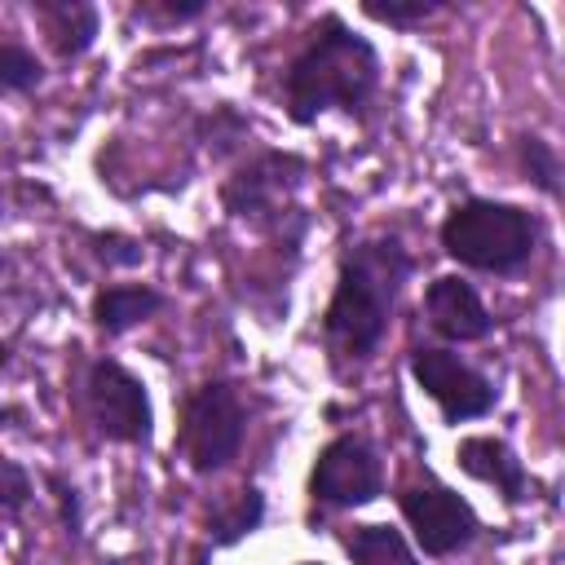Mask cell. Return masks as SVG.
Wrapping results in <instances>:
<instances>
[{"instance_id": "6da1fadb", "label": "cell", "mask_w": 565, "mask_h": 565, "mask_svg": "<svg viewBox=\"0 0 565 565\" xmlns=\"http://www.w3.org/2000/svg\"><path fill=\"white\" fill-rule=\"evenodd\" d=\"M380 88V53L340 13H322L282 71V106L291 124H313L327 110L366 115Z\"/></svg>"}, {"instance_id": "7a4b0ae2", "label": "cell", "mask_w": 565, "mask_h": 565, "mask_svg": "<svg viewBox=\"0 0 565 565\" xmlns=\"http://www.w3.org/2000/svg\"><path fill=\"white\" fill-rule=\"evenodd\" d=\"M415 260L402 247V238L384 234V238H362L358 247L344 252L340 274H335V291L327 300L322 313V331L327 344L349 358V362H366L384 331H388V313L397 305L402 282L411 278Z\"/></svg>"}, {"instance_id": "3957f363", "label": "cell", "mask_w": 565, "mask_h": 565, "mask_svg": "<svg viewBox=\"0 0 565 565\" xmlns=\"http://www.w3.org/2000/svg\"><path fill=\"white\" fill-rule=\"evenodd\" d=\"M437 238L441 252L463 269L516 274L539 247V221L503 199H463L446 212Z\"/></svg>"}, {"instance_id": "277c9868", "label": "cell", "mask_w": 565, "mask_h": 565, "mask_svg": "<svg viewBox=\"0 0 565 565\" xmlns=\"http://www.w3.org/2000/svg\"><path fill=\"white\" fill-rule=\"evenodd\" d=\"M243 437H247V402L238 384L207 380L185 393L181 424H177V450L199 477L230 468L243 450Z\"/></svg>"}, {"instance_id": "5b68a950", "label": "cell", "mask_w": 565, "mask_h": 565, "mask_svg": "<svg viewBox=\"0 0 565 565\" xmlns=\"http://www.w3.org/2000/svg\"><path fill=\"white\" fill-rule=\"evenodd\" d=\"M309 163L300 154H287V150H265L256 159H247L234 177H225L221 185V203L234 221H247L265 234H282L287 221L291 225H309L300 212H296V190L305 181Z\"/></svg>"}, {"instance_id": "8992f818", "label": "cell", "mask_w": 565, "mask_h": 565, "mask_svg": "<svg viewBox=\"0 0 565 565\" xmlns=\"http://www.w3.org/2000/svg\"><path fill=\"white\" fill-rule=\"evenodd\" d=\"M84 402L88 419L106 441L119 446H150L154 437V411L146 384L115 358H97L84 375Z\"/></svg>"}, {"instance_id": "52a82bcc", "label": "cell", "mask_w": 565, "mask_h": 565, "mask_svg": "<svg viewBox=\"0 0 565 565\" xmlns=\"http://www.w3.org/2000/svg\"><path fill=\"white\" fill-rule=\"evenodd\" d=\"M384 490V463L375 455V446L358 433H340L331 437L309 468V499L322 508H366L375 503Z\"/></svg>"}, {"instance_id": "ba28073f", "label": "cell", "mask_w": 565, "mask_h": 565, "mask_svg": "<svg viewBox=\"0 0 565 565\" xmlns=\"http://www.w3.org/2000/svg\"><path fill=\"white\" fill-rule=\"evenodd\" d=\"M411 375L437 402V411H441L446 424L481 419L499 402V388L490 384V375H481L472 362H463L446 344H415L411 349Z\"/></svg>"}, {"instance_id": "9c48e42d", "label": "cell", "mask_w": 565, "mask_h": 565, "mask_svg": "<svg viewBox=\"0 0 565 565\" xmlns=\"http://www.w3.org/2000/svg\"><path fill=\"white\" fill-rule=\"evenodd\" d=\"M397 508L415 534V543L424 547V556H455L459 547H468L477 539V512L472 503L441 486V481H406L397 490Z\"/></svg>"}, {"instance_id": "30bf717a", "label": "cell", "mask_w": 565, "mask_h": 565, "mask_svg": "<svg viewBox=\"0 0 565 565\" xmlns=\"http://www.w3.org/2000/svg\"><path fill=\"white\" fill-rule=\"evenodd\" d=\"M424 313H428L433 331L446 335V340H455V344L486 340L490 327H494L486 300H481L477 287H472L468 278H459V274H441V278L428 282V291H424Z\"/></svg>"}, {"instance_id": "8fae6325", "label": "cell", "mask_w": 565, "mask_h": 565, "mask_svg": "<svg viewBox=\"0 0 565 565\" xmlns=\"http://www.w3.org/2000/svg\"><path fill=\"white\" fill-rule=\"evenodd\" d=\"M455 463H459L468 477L494 486V490L503 494V503H521L525 490H530L525 463L516 459V450H512L503 437H486V433H481V437H463V441L455 446Z\"/></svg>"}, {"instance_id": "7c38bea8", "label": "cell", "mask_w": 565, "mask_h": 565, "mask_svg": "<svg viewBox=\"0 0 565 565\" xmlns=\"http://www.w3.org/2000/svg\"><path fill=\"white\" fill-rule=\"evenodd\" d=\"M31 13L40 22L53 57H62V62L84 57L97 40L102 18H97V4H88V0H31Z\"/></svg>"}, {"instance_id": "4fadbf2b", "label": "cell", "mask_w": 565, "mask_h": 565, "mask_svg": "<svg viewBox=\"0 0 565 565\" xmlns=\"http://www.w3.org/2000/svg\"><path fill=\"white\" fill-rule=\"evenodd\" d=\"M163 305H168L163 291L150 287V282H110V287H102V291L93 296L88 318H93V327H97L102 335H124V331H132L137 322L154 318Z\"/></svg>"}, {"instance_id": "5bb4252c", "label": "cell", "mask_w": 565, "mask_h": 565, "mask_svg": "<svg viewBox=\"0 0 565 565\" xmlns=\"http://www.w3.org/2000/svg\"><path fill=\"white\" fill-rule=\"evenodd\" d=\"M265 521V494L256 486H243L230 503H216L207 512V543L212 547H234Z\"/></svg>"}, {"instance_id": "9a60e30c", "label": "cell", "mask_w": 565, "mask_h": 565, "mask_svg": "<svg viewBox=\"0 0 565 565\" xmlns=\"http://www.w3.org/2000/svg\"><path fill=\"white\" fill-rule=\"evenodd\" d=\"M344 552L353 556V565H419L411 543L393 525H353L344 534Z\"/></svg>"}, {"instance_id": "2e32d148", "label": "cell", "mask_w": 565, "mask_h": 565, "mask_svg": "<svg viewBox=\"0 0 565 565\" xmlns=\"http://www.w3.org/2000/svg\"><path fill=\"white\" fill-rule=\"evenodd\" d=\"M516 159H521V172H525V181H530L534 190H543V194H565V154H561L552 141L525 132V137L516 141Z\"/></svg>"}, {"instance_id": "e0dca14e", "label": "cell", "mask_w": 565, "mask_h": 565, "mask_svg": "<svg viewBox=\"0 0 565 565\" xmlns=\"http://www.w3.org/2000/svg\"><path fill=\"white\" fill-rule=\"evenodd\" d=\"M40 79H44L40 57L22 40H4L0 44V88L4 93H31Z\"/></svg>"}, {"instance_id": "ac0fdd59", "label": "cell", "mask_w": 565, "mask_h": 565, "mask_svg": "<svg viewBox=\"0 0 565 565\" xmlns=\"http://www.w3.org/2000/svg\"><path fill=\"white\" fill-rule=\"evenodd\" d=\"M362 13L384 26H419L441 13V0H362Z\"/></svg>"}, {"instance_id": "d6986e66", "label": "cell", "mask_w": 565, "mask_h": 565, "mask_svg": "<svg viewBox=\"0 0 565 565\" xmlns=\"http://www.w3.org/2000/svg\"><path fill=\"white\" fill-rule=\"evenodd\" d=\"M88 243H93V256H97L102 265H110V269H132V265H141V260H146V247H141V238H132V234H119V230L93 234Z\"/></svg>"}, {"instance_id": "ffe728a7", "label": "cell", "mask_w": 565, "mask_h": 565, "mask_svg": "<svg viewBox=\"0 0 565 565\" xmlns=\"http://www.w3.org/2000/svg\"><path fill=\"white\" fill-rule=\"evenodd\" d=\"M31 490H35L31 472L18 459H0V512H4V521H18L22 516Z\"/></svg>"}, {"instance_id": "44dd1931", "label": "cell", "mask_w": 565, "mask_h": 565, "mask_svg": "<svg viewBox=\"0 0 565 565\" xmlns=\"http://www.w3.org/2000/svg\"><path fill=\"white\" fill-rule=\"evenodd\" d=\"M203 9H207L203 0H146V4H132V18H141L150 26H177V22L199 18Z\"/></svg>"}, {"instance_id": "7402d4cb", "label": "cell", "mask_w": 565, "mask_h": 565, "mask_svg": "<svg viewBox=\"0 0 565 565\" xmlns=\"http://www.w3.org/2000/svg\"><path fill=\"white\" fill-rule=\"evenodd\" d=\"M44 486H49V490H53V499H57L62 530H66V534H79V530H84V499H79V490H75L62 472H44Z\"/></svg>"}, {"instance_id": "603a6c76", "label": "cell", "mask_w": 565, "mask_h": 565, "mask_svg": "<svg viewBox=\"0 0 565 565\" xmlns=\"http://www.w3.org/2000/svg\"><path fill=\"white\" fill-rule=\"evenodd\" d=\"M300 565H318V561H300Z\"/></svg>"}]
</instances>
